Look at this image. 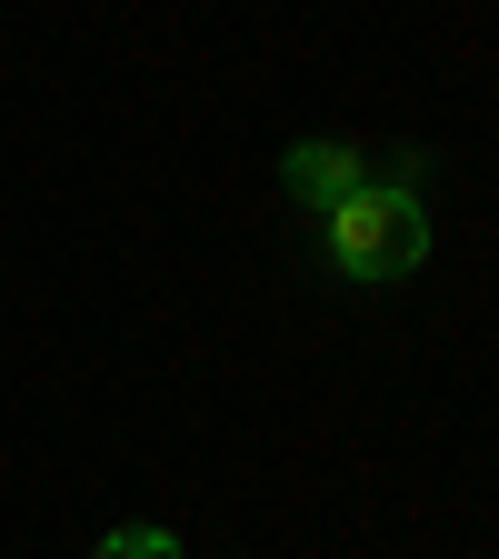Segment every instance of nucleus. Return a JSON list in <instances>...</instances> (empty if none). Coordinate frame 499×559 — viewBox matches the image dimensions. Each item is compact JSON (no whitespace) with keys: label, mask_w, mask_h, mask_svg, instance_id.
<instances>
[{"label":"nucleus","mask_w":499,"mask_h":559,"mask_svg":"<svg viewBox=\"0 0 499 559\" xmlns=\"http://www.w3.org/2000/svg\"><path fill=\"white\" fill-rule=\"evenodd\" d=\"M320 230H330V260H340L349 280H400V270L430 260V210H419V180H409V170L360 180Z\"/></svg>","instance_id":"1"},{"label":"nucleus","mask_w":499,"mask_h":559,"mask_svg":"<svg viewBox=\"0 0 499 559\" xmlns=\"http://www.w3.org/2000/svg\"><path fill=\"white\" fill-rule=\"evenodd\" d=\"M360 180H370V160L349 151V140H290V160H280V190H290L300 210H320V221H330Z\"/></svg>","instance_id":"2"},{"label":"nucleus","mask_w":499,"mask_h":559,"mask_svg":"<svg viewBox=\"0 0 499 559\" xmlns=\"http://www.w3.org/2000/svg\"><path fill=\"white\" fill-rule=\"evenodd\" d=\"M91 559H180V539H170V530H110Z\"/></svg>","instance_id":"3"}]
</instances>
